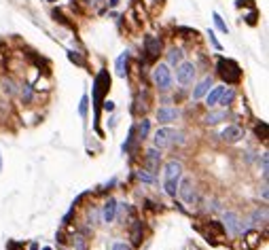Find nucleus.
<instances>
[{"label": "nucleus", "mask_w": 269, "mask_h": 250, "mask_svg": "<svg viewBox=\"0 0 269 250\" xmlns=\"http://www.w3.org/2000/svg\"><path fill=\"white\" fill-rule=\"evenodd\" d=\"M219 74L223 77L225 83H235V81L239 79V68H237V64L235 62H231V60H225V57H220L219 60Z\"/></svg>", "instance_id": "39448f33"}, {"label": "nucleus", "mask_w": 269, "mask_h": 250, "mask_svg": "<svg viewBox=\"0 0 269 250\" xmlns=\"http://www.w3.org/2000/svg\"><path fill=\"white\" fill-rule=\"evenodd\" d=\"M153 83L159 91H169L174 85V77L172 70H169L168 64H157L155 70H153Z\"/></svg>", "instance_id": "f03ea898"}, {"label": "nucleus", "mask_w": 269, "mask_h": 250, "mask_svg": "<svg viewBox=\"0 0 269 250\" xmlns=\"http://www.w3.org/2000/svg\"><path fill=\"white\" fill-rule=\"evenodd\" d=\"M49 2H55V0H49Z\"/></svg>", "instance_id": "473e14b6"}, {"label": "nucleus", "mask_w": 269, "mask_h": 250, "mask_svg": "<svg viewBox=\"0 0 269 250\" xmlns=\"http://www.w3.org/2000/svg\"><path fill=\"white\" fill-rule=\"evenodd\" d=\"M79 113L85 115L87 113V96H83V100H81V106H79Z\"/></svg>", "instance_id": "bb28decb"}, {"label": "nucleus", "mask_w": 269, "mask_h": 250, "mask_svg": "<svg viewBox=\"0 0 269 250\" xmlns=\"http://www.w3.org/2000/svg\"><path fill=\"white\" fill-rule=\"evenodd\" d=\"M225 117H227L225 110H210L206 117H203V123H206V125H216V123H220Z\"/></svg>", "instance_id": "2eb2a0df"}, {"label": "nucleus", "mask_w": 269, "mask_h": 250, "mask_svg": "<svg viewBox=\"0 0 269 250\" xmlns=\"http://www.w3.org/2000/svg\"><path fill=\"white\" fill-rule=\"evenodd\" d=\"M244 138V130L239 125H227L223 132H220V140L227 144H235Z\"/></svg>", "instance_id": "1a4fd4ad"}, {"label": "nucleus", "mask_w": 269, "mask_h": 250, "mask_svg": "<svg viewBox=\"0 0 269 250\" xmlns=\"http://www.w3.org/2000/svg\"><path fill=\"white\" fill-rule=\"evenodd\" d=\"M178 108H172V106H161L157 110V121H159L161 125H169L172 121L178 119Z\"/></svg>", "instance_id": "9b49d317"}, {"label": "nucleus", "mask_w": 269, "mask_h": 250, "mask_svg": "<svg viewBox=\"0 0 269 250\" xmlns=\"http://www.w3.org/2000/svg\"><path fill=\"white\" fill-rule=\"evenodd\" d=\"M144 45H146V53H149V57H155L157 53H159V49H161V40L157 36H146Z\"/></svg>", "instance_id": "4468645a"}, {"label": "nucleus", "mask_w": 269, "mask_h": 250, "mask_svg": "<svg viewBox=\"0 0 269 250\" xmlns=\"http://www.w3.org/2000/svg\"><path fill=\"white\" fill-rule=\"evenodd\" d=\"M110 250H132V246H130V244H125V242H115Z\"/></svg>", "instance_id": "b1692460"}, {"label": "nucleus", "mask_w": 269, "mask_h": 250, "mask_svg": "<svg viewBox=\"0 0 269 250\" xmlns=\"http://www.w3.org/2000/svg\"><path fill=\"white\" fill-rule=\"evenodd\" d=\"M132 237H134V244H136V246H138L140 242H142V227H140V223L134 225V229H132Z\"/></svg>", "instance_id": "4be33fe9"}, {"label": "nucleus", "mask_w": 269, "mask_h": 250, "mask_svg": "<svg viewBox=\"0 0 269 250\" xmlns=\"http://www.w3.org/2000/svg\"><path fill=\"white\" fill-rule=\"evenodd\" d=\"M104 108H106V110H113V108H115V104H113V102H110V100H108L106 104H104Z\"/></svg>", "instance_id": "c85d7f7f"}, {"label": "nucleus", "mask_w": 269, "mask_h": 250, "mask_svg": "<svg viewBox=\"0 0 269 250\" xmlns=\"http://www.w3.org/2000/svg\"><path fill=\"white\" fill-rule=\"evenodd\" d=\"M208 36H210V40H212L214 49H219V51H220V43H219V40H216V34H214L212 30H208Z\"/></svg>", "instance_id": "a878e982"}, {"label": "nucleus", "mask_w": 269, "mask_h": 250, "mask_svg": "<svg viewBox=\"0 0 269 250\" xmlns=\"http://www.w3.org/2000/svg\"><path fill=\"white\" fill-rule=\"evenodd\" d=\"M180 62H185L183 60V49H178V47L169 49L168 51V66H178Z\"/></svg>", "instance_id": "f3484780"}, {"label": "nucleus", "mask_w": 269, "mask_h": 250, "mask_svg": "<svg viewBox=\"0 0 269 250\" xmlns=\"http://www.w3.org/2000/svg\"><path fill=\"white\" fill-rule=\"evenodd\" d=\"M138 178L142 180V183H155V176L146 170H138Z\"/></svg>", "instance_id": "5701e85b"}, {"label": "nucleus", "mask_w": 269, "mask_h": 250, "mask_svg": "<svg viewBox=\"0 0 269 250\" xmlns=\"http://www.w3.org/2000/svg\"><path fill=\"white\" fill-rule=\"evenodd\" d=\"M195 77H197V68L193 62H180L176 66V81L183 87L191 85L193 81H195Z\"/></svg>", "instance_id": "423d86ee"}, {"label": "nucleus", "mask_w": 269, "mask_h": 250, "mask_svg": "<svg viewBox=\"0 0 269 250\" xmlns=\"http://www.w3.org/2000/svg\"><path fill=\"white\" fill-rule=\"evenodd\" d=\"M149 132H151V121H149V119H142V123L138 125L140 138H146V136H149Z\"/></svg>", "instance_id": "412c9836"}, {"label": "nucleus", "mask_w": 269, "mask_h": 250, "mask_svg": "<svg viewBox=\"0 0 269 250\" xmlns=\"http://www.w3.org/2000/svg\"><path fill=\"white\" fill-rule=\"evenodd\" d=\"M43 250H51V248H49V246H45V248H43Z\"/></svg>", "instance_id": "2f4dec72"}, {"label": "nucleus", "mask_w": 269, "mask_h": 250, "mask_svg": "<svg viewBox=\"0 0 269 250\" xmlns=\"http://www.w3.org/2000/svg\"><path fill=\"white\" fill-rule=\"evenodd\" d=\"M77 248H79V250H85V244H83V240H77Z\"/></svg>", "instance_id": "c756f323"}, {"label": "nucleus", "mask_w": 269, "mask_h": 250, "mask_svg": "<svg viewBox=\"0 0 269 250\" xmlns=\"http://www.w3.org/2000/svg\"><path fill=\"white\" fill-rule=\"evenodd\" d=\"M176 195L186 203V206H195L197 203V191H195V184H193V178H189V176L180 178Z\"/></svg>", "instance_id": "7ed1b4c3"}, {"label": "nucleus", "mask_w": 269, "mask_h": 250, "mask_svg": "<svg viewBox=\"0 0 269 250\" xmlns=\"http://www.w3.org/2000/svg\"><path fill=\"white\" fill-rule=\"evenodd\" d=\"M159 164H161V153L159 149H149L146 150V172H151L155 176L157 170H159Z\"/></svg>", "instance_id": "9d476101"}, {"label": "nucleus", "mask_w": 269, "mask_h": 250, "mask_svg": "<svg viewBox=\"0 0 269 250\" xmlns=\"http://www.w3.org/2000/svg\"><path fill=\"white\" fill-rule=\"evenodd\" d=\"M235 100V89H223V94H220V100H219V104H223V106H229V104Z\"/></svg>", "instance_id": "a211bd4d"}, {"label": "nucleus", "mask_w": 269, "mask_h": 250, "mask_svg": "<svg viewBox=\"0 0 269 250\" xmlns=\"http://www.w3.org/2000/svg\"><path fill=\"white\" fill-rule=\"evenodd\" d=\"M180 178H183V164L176 159L168 161L166 167H163V191H166L169 197H176Z\"/></svg>", "instance_id": "f257e3e1"}, {"label": "nucleus", "mask_w": 269, "mask_h": 250, "mask_svg": "<svg viewBox=\"0 0 269 250\" xmlns=\"http://www.w3.org/2000/svg\"><path fill=\"white\" fill-rule=\"evenodd\" d=\"M21 96H23V100L26 102H30L32 100V89L28 85H23V89H21Z\"/></svg>", "instance_id": "393cba45"}, {"label": "nucleus", "mask_w": 269, "mask_h": 250, "mask_svg": "<svg viewBox=\"0 0 269 250\" xmlns=\"http://www.w3.org/2000/svg\"><path fill=\"white\" fill-rule=\"evenodd\" d=\"M223 89L225 87H212V89L206 94V106L208 108H214V106H219V100H220V94H223Z\"/></svg>", "instance_id": "ddd939ff"}, {"label": "nucleus", "mask_w": 269, "mask_h": 250, "mask_svg": "<svg viewBox=\"0 0 269 250\" xmlns=\"http://www.w3.org/2000/svg\"><path fill=\"white\" fill-rule=\"evenodd\" d=\"M223 225L231 235H242V233H246V229H248L246 220L239 217L237 212H225L223 214Z\"/></svg>", "instance_id": "20e7f679"}, {"label": "nucleus", "mask_w": 269, "mask_h": 250, "mask_svg": "<svg viewBox=\"0 0 269 250\" xmlns=\"http://www.w3.org/2000/svg\"><path fill=\"white\" fill-rule=\"evenodd\" d=\"M127 57H130V53H121L119 57H117V62H115V66H117V77H121L123 79L125 74H127Z\"/></svg>", "instance_id": "dca6fc26"}, {"label": "nucleus", "mask_w": 269, "mask_h": 250, "mask_svg": "<svg viewBox=\"0 0 269 250\" xmlns=\"http://www.w3.org/2000/svg\"><path fill=\"white\" fill-rule=\"evenodd\" d=\"M117 210H119V201L115 200V197H108L106 201H104V206H102V212H100V218H102V223H115V218H117Z\"/></svg>", "instance_id": "0eeeda50"}, {"label": "nucleus", "mask_w": 269, "mask_h": 250, "mask_svg": "<svg viewBox=\"0 0 269 250\" xmlns=\"http://www.w3.org/2000/svg\"><path fill=\"white\" fill-rule=\"evenodd\" d=\"M214 87V81H212V77H206V79H202L200 83L195 85V89H193V98H195V100H200V98H203L208 94L210 89H212Z\"/></svg>", "instance_id": "f8f14e48"}, {"label": "nucleus", "mask_w": 269, "mask_h": 250, "mask_svg": "<svg viewBox=\"0 0 269 250\" xmlns=\"http://www.w3.org/2000/svg\"><path fill=\"white\" fill-rule=\"evenodd\" d=\"M248 24H250V26H254V24H256V13H254V11L248 15Z\"/></svg>", "instance_id": "cd10ccee"}, {"label": "nucleus", "mask_w": 269, "mask_h": 250, "mask_svg": "<svg viewBox=\"0 0 269 250\" xmlns=\"http://www.w3.org/2000/svg\"><path fill=\"white\" fill-rule=\"evenodd\" d=\"M0 170H2V155H0Z\"/></svg>", "instance_id": "7c9ffc66"}, {"label": "nucleus", "mask_w": 269, "mask_h": 250, "mask_svg": "<svg viewBox=\"0 0 269 250\" xmlns=\"http://www.w3.org/2000/svg\"><path fill=\"white\" fill-rule=\"evenodd\" d=\"M212 19H214V24H216V28H219V30L220 32H229V28H227V24H225V21H223V17H220L219 13H216V11H214V13H212Z\"/></svg>", "instance_id": "aec40b11"}, {"label": "nucleus", "mask_w": 269, "mask_h": 250, "mask_svg": "<svg viewBox=\"0 0 269 250\" xmlns=\"http://www.w3.org/2000/svg\"><path fill=\"white\" fill-rule=\"evenodd\" d=\"M174 130H169V127H159V130L155 132L153 136V142H155V149H168L169 144L174 140Z\"/></svg>", "instance_id": "6e6552de"}, {"label": "nucleus", "mask_w": 269, "mask_h": 250, "mask_svg": "<svg viewBox=\"0 0 269 250\" xmlns=\"http://www.w3.org/2000/svg\"><path fill=\"white\" fill-rule=\"evenodd\" d=\"M259 233L256 231H248L246 233V248H256V244H259Z\"/></svg>", "instance_id": "6ab92c4d"}]
</instances>
